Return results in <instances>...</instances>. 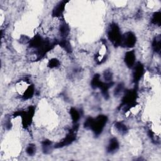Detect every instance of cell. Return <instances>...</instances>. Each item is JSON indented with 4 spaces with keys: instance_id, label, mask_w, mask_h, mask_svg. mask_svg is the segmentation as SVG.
Instances as JSON below:
<instances>
[{
    "instance_id": "20",
    "label": "cell",
    "mask_w": 161,
    "mask_h": 161,
    "mask_svg": "<svg viewBox=\"0 0 161 161\" xmlns=\"http://www.w3.org/2000/svg\"><path fill=\"white\" fill-rule=\"evenodd\" d=\"M92 121H93V119H92V118H88L86 120V121L85 123H84L85 127L86 128H91V125H92Z\"/></svg>"
},
{
    "instance_id": "2",
    "label": "cell",
    "mask_w": 161,
    "mask_h": 161,
    "mask_svg": "<svg viewBox=\"0 0 161 161\" xmlns=\"http://www.w3.org/2000/svg\"><path fill=\"white\" fill-rule=\"evenodd\" d=\"M108 37L110 41L113 43L115 45L118 46L121 44V40L122 37L121 33L120 32V29L118 26L115 25V24H113L110 26V29H109L108 32Z\"/></svg>"
},
{
    "instance_id": "6",
    "label": "cell",
    "mask_w": 161,
    "mask_h": 161,
    "mask_svg": "<svg viewBox=\"0 0 161 161\" xmlns=\"http://www.w3.org/2000/svg\"><path fill=\"white\" fill-rule=\"evenodd\" d=\"M143 73V67L141 63H137L133 69V79L135 81H138L141 78Z\"/></svg>"
},
{
    "instance_id": "16",
    "label": "cell",
    "mask_w": 161,
    "mask_h": 161,
    "mask_svg": "<svg viewBox=\"0 0 161 161\" xmlns=\"http://www.w3.org/2000/svg\"><path fill=\"white\" fill-rule=\"evenodd\" d=\"M60 45L62 47L64 48L65 50L67 51V52H71L72 49H71V44L67 40H66V39L62 40V41L60 43Z\"/></svg>"
},
{
    "instance_id": "17",
    "label": "cell",
    "mask_w": 161,
    "mask_h": 161,
    "mask_svg": "<svg viewBox=\"0 0 161 161\" xmlns=\"http://www.w3.org/2000/svg\"><path fill=\"white\" fill-rule=\"evenodd\" d=\"M152 22L154 24L160 25V12H157L156 13H154L153 17H152Z\"/></svg>"
},
{
    "instance_id": "4",
    "label": "cell",
    "mask_w": 161,
    "mask_h": 161,
    "mask_svg": "<svg viewBox=\"0 0 161 161\" xmlns=\"http://www.w3.org/2000/svg\"><path fill=\"white\" fill-rule=\"evenodd\" d=\"M136 95L137 94L135 91H128L123 99V104L126 107L133 104V101L136 99Z\"/></svg>"
},
{
    "instance_id": "1",
    "label": "cell",
    "mask_w": 161,
    "mask_h": 161,
    "mask_svg": "<svg viewBox=\"0 0 161 161\" xmlns=\"http://www.w3.org/2000/svg\"><path fill=\"white\" fill-rule=\"evenodd\" d=\"M107 122V117L104 115H100L95 120L93 119L91 128L93 130L96 135H100L104 128Z\"/></svg>"
},
{
    "instance_id": "18",
    "label": "cell",
    "mask_w": 161,
    "mask_h": 161,
    "mask_svg": "<svg viewBox=\"0 0 161 161\" xmlns=\"http://www.w3.org/2000/svg\"><path fill=\"white\" fill-rule=\"evenodd\" d=\"M35 147L33 145H30L28 147L26 148V153L30 156H32L35 154Z\"/></svg>"
},
{
    "instance_id": "11",
    "label": "cell",
    "mask_w": 161,
    "mask_h": 161,
    "mask_svg": "<svg viewBox=\"0 0 161 161\" xmlns=\"http://www.w3.org/2000/svg\"><path fill=\"white\" fill-rule=\"evenodd\" d=\"M160 37L158 36L155 38L154 40V42L152 43V47L154 50L156 51V52H160Z\"/></svg>"
},
{
    "instance_id": "15",
    "label": "cell",
    "mask_w": 161,
    "mask_h": 161,
    "mask_svg": "<svg viewBox=\"0 0 161 161\" xmlns=\"http://www.w3.org/2000/svg\"><path fill=\"white\" fill-rule=\"evenodd\" d=\"M115 127L118 130V131L122 133V134L125 133L126 131H127V128H126V126L120 122L116 123L115 124Z\"/></svg>"
},
{
    "instance_id": "22",
    "label": "cell",
    "mask_w": 161,
    "mask_h": 161,
    "mask_svg": "<svg viewBox=\"0 0 161 161\" xmlns=\"http://www.w3.org/2000/svg\"><path fill=\"white\" fill-rule=\"evenodd\" d=\"M105 79L108 81H111V74L110 72L107 71L105 73Z\"/></svg>"
},
{
    "instance_id": "14",
    "label": "cell",
    "mask_w": 161,
    "mask_h": 161,
    "mask_svg": "<svg viewBox=\"0 0 161 161\" xmlns=\"http://www.w3.org/2000/svg\"><path fill=\"white\" fill-rule=\"evenodd\" d=\"M33 93H34V88L33 86H29V88L27 89L26 91H25V94H24L23 96V98L24 99H25V100H27V99H29L32 97Z\"/></svg>"
},
{
    "instance_id": "19",
    "label": "cell",
    "mask_w": 161,
    "mask_h": 161,
    "mask_svg": "<svg viewBox=\"0 0 161 161\" xmlns=\"http://www.w3.org/2000/svg\"><path fill=\"white\" fill-rule=\"evenodd\" d=\"M59 62L58 61L57 59H52L50 61L49 66L51 68H53V67H56L58 66V65H59Z\"/></svg>"
},
{
    "instance_id": "21",
    "label": "cell",
    "mask_w": 161,
    "mask_h": 161,
    "mask_svg": "<svg viewBox=\"0 0 161 161\" xmlns=\"http://www.w3.org/2000/svg\"><path fill=\"white\" fill-rule=\"evenodd\" d=\"M123 89V86L122 84H120L119 85H118V86L116 87V88L115 89V94L116 95L120 94V92L122 91Z\"/></svg>"
},
{
    "instance_id": "7",
    "label": "cell",
    "mask_w": 161,
    "mask_h": 161,
    "mask_svg": "<svg viewBox=\"0 0 161 161\" xmlns=\"http://www.w3.org/2000/svg\"><path fill=\"white\" fill-rule=\"evenodd\" d=\"M125 61L128 67H131L133 66L135 61V56L133 51H129L125 54Z\"/></svg>"
},
{
    "instance_id": "9",
    "label": "cell",
    "mask_w": 161,
    "mask_h": 161,
    "mask_svg": "<svg viewBox=\"0 0 161 161\" xmlns=\"http://www.w3.org/2000/svg\"><path fill=\"white\" fill-rule=\"evenodd\" d=\"M66 3V1H62L59 5H57V6H56V7L54 8L53 11L52 15L54 16H60L62 15L64 10Z\"/></svg>"
},
{
    "instance_id": "10",
    "label": "cell",
    "mask_w": 161,
    "mask_h": 161,
    "mask_svg": "<svg viewBox=\"0 0 161 161\" xmlns=\"http://www.w3.org/2000/svg\"><path fill=\"white\" fill-rule=\"evenodd\" d=\"M118 147H119V144L117 140L116 139H113L111 140L110 143H109V144L108 147V149H107L108 152H114L118 149Z\"/></svg>"
},
{
    "instance_id": "3",
    "label": "cell",
    "mask_w": 161,
    "mask_h": 161,
    "mask_svg": "<svg viewBox=\"0 0 161 161\" xmlns=\"http://www.w3.org/2000/svg\"><path fill=\"white\" fill-rule=\"evenodd\" d=\"M136 43V37L132 32H128L122 36L121 40V45L127 47H132Z\"/></svg>"
},
{
    "instance_id": "8",
    "label": "cell",
    "mask_w": 161,
    "mask_h": 161,
    "mask_svg": "<svg viewBox=\"0 0 161 161\" xmlns=\"http://www.w3.org/2000/svg\"><path fill=\"white\" fill-rule=\"evenodd\" d=\"M44 42L43 41L42 37L39 35H37L36 37L30 41V47L34 48H40L43 46Z\"/></svg>"
},
{
    "instance_id": "5",
    "label": "cell",
    "mask_w": 161,
    "mask_h": 161,
    "mask_svg": "<svg viewBox=\"0 0 161 161\" xmlns=\"http://www.w3.org/2000/svg\"><path fill=\"white\" fill-rule=\"evenodd\" d=\"M75 139H76V136H75L74 132L72 131L67 135V136L62 140V141L59 143H57V144L56 145V148H59V147L69 145L73 142Z\"/></svg>"
},
{
    "instance_id": "12",
    "label": "cell",
    "mask_w": 161,
    "mask_h": 161,
    "mask_svg": "<svg viewBox=\"0 0 161 161\" xmlns=\"http://www.w3.org/2000/svg\"><path fill=\"white\" fill-rule=\"evenodd\" d=\"M60 32L61 35L64 37H66L69 32V28L66 23L62 24L60 27Z\"/></svg>"
},
{
    "instance_id": "13",
    "label": "cell",
    "mask_w": 161,
    "mask_h": 161,
    "mask_svg": "<svg viewBox=\"0 0 161 161\" xmlns=\"http://www.w3.org/2000/svg\"><path fill=\"white\" fill-rule=\"evenodd\" d=\"M70 113H71L72 119H73L74 123H76L79 120V118H80L79 113L78 111L75 108H72L71 109Z\"/></svg>"
}]
</instances>
